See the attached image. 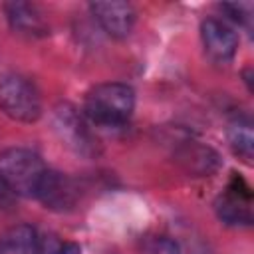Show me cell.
Listing matches in <instances>:
<instances>
[{
	"instance_id": "11",
	"label": "cell",
	"mask_w": 254,
	"mask_h": 254,
	"mask_svg": "<svg viewBox=\"0 0 254 254\" xmlns=\"http://www.w3.org/2000/svg\"><path fill=\"white\" fill-rule=\"evenodd\" d=\"M0 254H40V234L30 224L8 228L0 236Z\"/></svg>"
},
{
	"instance_id": "5",
	"label": "cell",
	"mask_w": 254,
	"mask_h": 254,
	"mask_svg": "<svg viewBox=\"0 0 254 254\" xmlns=\"http://www.w3.org/2000/svg\"><path fill=\"white\" fill-rule=\"evenodd\" d=\"M89 10L103 32L111 38H127L135 26V8L129 2H93Z\"/></svg>"
},
{
	"instance_id": "1",
	"label": "cell",
	"mask_w": 254,
	"mask_h": 254,
	"mask_svg": "<svg viewBox=\"0 0 254 254\" xmlns=\"http://www.w3.org/2000/svg\"><path fill=\"white\" fill-rule=\"evenodd\" d=\"M135 109V91L127 83H99L87 91L83 113L97 127H121Z\"/></svg>"
},
{
	"instance_id": "8",
	"label": "cell",
	"mask_w": 254,
	"mask_h": 254,
	"mask_svg": "<svg viewBox=\"0 0 254 254\" xmlns=\"http://www.w3.org/2000/svg\"><path fill=\"white\" fill-rule=\"evenodd\" d=\"M175 159L192 177H208L220 165L216 151L210 149L208 145L198 143V141H185L177 149Z\"/></svg>"
},
{
	"instance_id": "7",
	"label": "cell",
	"mask_w": 254,
	"mask_h": 254,
	"mask_svg": "<svg viewBox=\"0 0 254 254\" xmlns=\"http://www.w3.org/2000/svg\"><path fill=\"white\" fill-rule=\"evenodd\" d=\"M46 208H52V210H67L75 204L77 200V187L75 183L58 173V171H52L48 169L42 185H40V190H38V196H36Z\"/></svg>"
},
{
	"instance_id": "13",
	"label": "cell",
	"mask_w": 254,
	"mask_h": 254,
	"mask_svg": "<svg viewBox=\"0 0 254 254\" xmlns=\"http://www.w3.org/2000/svg\"><path fill=\"white\" fill-rule=\"evenodd\" d=\"M40 254H81V248L75 242H64L54 236L40 238Z\"/></svg>"
},
{
	"instance_id": "10",
	"label": "cell",
	"mask_w": 254,
	"mask_h": 254,
	"mask_svg": "<svg viewBox=\"0 0 254 254\" xmlns=\"http://www.w3.org/2000/svg\"><path fill=\"white\" fill-rule=\"evenodd\" d=\"M56 129H58L62 141H65V145H69L77 153H89L93 149L91 135H89L83 119L75 113L73 107L64 105L56 111Z\"/></svg>"
},
{
	"instance_id": "3",
	"label": "cell",
	"mask_w": 254,
	"mask_h": 254,
	"mask_svg": "<svg viewBox=\"0 0 254 254\" xmlns=\"http://www.w3.org/2000/svg\"><path fill=\"white\" fill-rule=\"evenodd\" d=\"M0 111L22 123L38 121L42 115V99L32 81L18 73L0 75Z\"/></svg>"
},
{
	"instance_id": "14",
	"label": "cell",
	"mask_w": 254,
	"mask_h": 254,
	"mask_svg": "<svg viewBox=\"0 0 254 254\" xmlns=\"http://www.w3.org/2000/svg\"><path fill=\"white\" fill-rule=\"evenodd\" d=\"M220 8L234 22H238V24H246L250 20V4H238V2H234V4H222Z\"/></svg>"
},
{
	"instance_id": "4",
	"label": "cell",
	"mask_w": 254,
	"mask_h": 254,
	"mask_svg": "<svg viewBox=\"0 0 254 254\" xmlns=\"http://www.w3.org/2000/svg\"><path fill=\"white\" fill-rule=\"evenodd\" d=\"M216 216L228 226H250L252 224V190L246 181L232 175L226 190L214 202Z\"/></svg>"
},
{
	"instance_id": "6",
	"label": "cell",
	"mask_w": 254,
	"mask_h": 254,
	"mask_svg": "<svg viewBox=\"0 0 254 254\" xmlns=\"http://www.w3.org/2000/svg\"><path fill=\"white\" fill-rule=\"evenodd\" d=\"M200 40L204 46V52L216 60V62H228L234 58L238 48V36L236 32L218 18H206L200 24Z\"/></svg>"
},
{
	"instance_id": "12",
	"label": "cell",
	"mask_w": 254,
	"mask_h": 254,
	"mask_svg": "<svg viewBox=\"0 0 254 254\" xmlns=\"http://www.w3.org/2000/svg\"><path fill=\"white\" fill-rule=\"evenodd\" d=\"M228 141L236 155H240L246 163H250L254 153V135H252V121L246 115H236L228 123Z\"/></svg>"
},
{
	"instance_id": "15",
	"label": "cell",
	"mask_w": 254,
	"mask_h": 254,
	"mask_svg": "<svg viewBox=\"0 0 254 254\" xmlns=\"http://www.w3.org/2000/svg\"><path fill=\"white\" fill-rule=\"evenodd\" d=\"M153 254H181V248L173 238L161 236L153 244Z\"/></svg>"
},
{
	"instance_id": "9",
	"label": "cell",
	"mask_w": 254,
	"mask_h": 254,
	"mask_svg": "<svg viewBox=\"0 0 254 254\" xmlns=\"http://www.w3.org/2000/svg\"><path fill=\"white\" fill-rule=\"evenodd\" d=\"M10 28L30 38H42L48 34V24L36 4L30 2H6L2 6Z\"/></svg>"
},
{
	"instance_id": "2",
	"label": "cell",
	"mask_w": 254,
	"mask_h": 254,
	"mask_svg": "<svg viewBox=\"0 0 254 254\" xmlns=\"http://www.w3.org/2000/svg\"><path fill=\"white\" fill-rule=\"evenodd\" d=\"M48 167L30 149L10 147L0 153V181L14 192V196L36 198Z\"/></svg>"
}]
</instances>
